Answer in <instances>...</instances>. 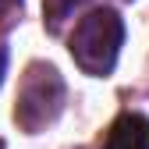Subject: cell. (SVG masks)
Listing matches in <instances>:
<instances>
[{
  "mask_svg": "<svg viewBox=\"0 0 149 149\" xmlns=\"http://www.w3.org/2000/svg\"><path fill=\"white\" fill-rule=\"evenodd\" d=\"M121 43H124V22L114 7H96L89 11L78 25H74L68 50L74 64L92 78H107L110 71L117 68L121 57Z\"/></svg>",
  "mask_w": 149,
  "mask_h": 149,
  "instance_id": "cell-1",
  "label": "cell"
},
{
  "mask_svg": "<svg viewBox=\"0 0 149 149\" xmlns=\"http://www.w3.org/2000/svg\"><path fill=\"white\" fill-rule=\"evenodd\" d=\"M64 100H68V89H64V78L53 64H43V61H32L22 74V85H18V103H14V121L22 132L36 135L43 132L46 124H53L64 110Z\"/></svg>",
  "mask_w": 149,
  "mask_h": 149,
  "instance_id": "cell-2",
  "label": "cell"
},
{
  "mask_svg": "<svg viewBox=\"0 0 149 149\" xmlns=\"http://www.w3.org/2000/svg\"><path fill=\"white\" fill-rule=\"evenodd\" d=\"M103 149H149V117L128 110L107 128Z\"/></svg>",
  "mask_w": 149,
  "mask_h": 149,
  "instance_id": "cell-3",
  "label": "cell"
},
{
  "mask_svg": "<svg viewBox=\"0 0 149 149\" xmlns=\"http://www.w3.org/2000/svg\"><path fill=\"white\" fill-rule=\"evenodd\" d=\"M85 4V0H43V25L50 32H61V25Z\"/></svg>",
  "mask_w": 149,
  "mask_h": 149,
  "instance_id": "cell-4",
  "label": "cell"
},
{
  "mask_svg": "<svg viewBox=\"0 0 149 149\" xmlns=\"http://www.w3.org/2000/svg\"><path fill=\"white\" fill-rule=\"evenodd\" d=\"M4 74H7V46L0 43V85H4Z\"/></svg>",
  "mask_w": 149,
  "mask_h": 149,
  "instance_id": "cell-5",
  "label": "cell"
},
{
  "mask_svg": "<svg viewBox=\"0 0 149 149\" xmlns=\"http://www.w3.org/2000/svg\"><path fill=\"white\" fill-rule=\"evenodd\" d=\"M14 7H22V0H0V18H4V14H11Z\"/></svg>",
  "mask_w": 149,
  "mask_h": 149,
  "instance_id": "cell-6",
  "label": "cell"
}]
</instances>
